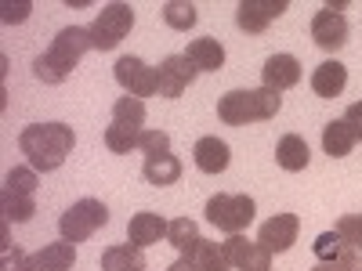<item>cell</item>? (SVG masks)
Masks as SVG:
<instances>
[{
  "label": "cell",
  "instance_id": "1",
  "mask_svg": "<svg viewBox=\"0 0 362 271\" xmlns=\"http://www.w3.org/2000/svg\"><path fill=\"white\" fill-rule=\"evenodd\" d=\"M73 145H76V134L69 124H29L22 134H18V148H22V156L29 159V167H33L37 174H51L58 170L69 152H73Z\"/></svg>",
  "mask_w": 362,
  "mask_h": 271
},
{
  "label": "cell",
  "instance_id": "2",
  "mask_svg": "<svg viewBox=\"0 0 362 271\" xmlns=\"http://www.w3.org/2000/svg\"><path fill=\"white\" fill-rule=\"evenodd\" d=\"M87 51H95V44H90V29L66 25V29H58V37L51 40V47L33 58V73L44 83H66L69 73L80 66V58Z\"/></svg>",
  "mask_w": 362,
  "mask_h": 271
},
{
  "label": "cell",
  "instance_id": "3",
  "mask_svg": "<svg viewBox=\"0 0 362 271\" xmlns=\"http://www.w3.org/2000/svg\"><path fill=\"white\" fill-rule=\"evenodd\" d=\"M283 109V98L268 87L257 90H228L218 102V119L228 127H247V124H264V119H276Z\"/></svg>",
  "mask_w": 362,
  "mask_h": 271
},
{
  "label": "cell",
  "instance_id": "4",
  "mask_svg": "<svg viewBox=\"0 0 362 271\" xmlns=\"http://www.w3.org/2000/svg\"><path fill=\"white\" fill-rule=\"evenodd\" d=\"M105 224H109V206L102 199H80L58 217V235L76 246V243H87V239Z\"/></svg>",
  "mask_w": 362,
  "mask_h": 271
},
{
  "label": "cell",
  "instance_id": "5",
  "mask_svg": "<svg viewBox=\"0 0 362 271\" xmlns=\"http://www.w3.org/2000/svg\"><path fill=\"white\" fill-rule=\"evenodd\" d=\"M257 214V206L243 192H218L214 199H206V221L225 235H239Z\"/></svg>",
  "mask_w": 362,
  "mask_h": 271
},
{
  "label": "cell",
  "instance_id": "6",
  "mask_svg": "<svg viewBox=\"0 0 362 271\" xmlns=\"http://www.w3.org/2000/svg\"><path fill=\"white\" fill-rule=\"evenodd\" d=\"M131 25H134V8L131 4H105L98 11V18L90 22V44H95V51H112L119 47V40H124L131 33Z\"/></svg>",
  "mask_w": 362,
  "mask_h": 271
},
{
  "label": "cell",
  "instance_id": "7",
  "mask_svg": "<svg viewBox=\"0 0 362 271\" xmlns=\"http://www.w3.org/2000/svg\"><path fill=\"white\" fill-rule=\"evenodd\" d=\"M112 76H116L119 87H124V95H134V98H153V95H160L156 69L145 66L141 58H134V54H124V58H119L116 69H112Z\"/></svg>",
  "mask_w": 362,
  "mask_h": 271
},
{
  "label": "cell",
  "instance_id": "8",
  "mask_svg": "<svg viewBox=\"0 0 362 271\" xmlns=\"http://www.w3.org/2000/svg\"><path fill=\"white\" fill-rule=\"evenodd\" d=\"M199 76V69L189 62L185 54H167L156 66V83H160V98H181L192 87V80Z\"/></svg>",
  "mask_w": 362,
  "mask_h": 271
},
{
  "label": "cell",
  "instance_id": "9",
  "mask_svg": "<svg viewBox=\"0 0 362 271\" xmlns=\"http://www.w3.org/2000/svg\"><path fill=\"white\" fill-rule=\"evenodd\" d=\"M312 40L322 51H341L348 44V18L341 15V4H326L312 18Z\"/></svg>",
  "mask_w": 362,
  "mask_h": 271
},
{
  "label": "cell",
  "instance_id": "10",
  "mask_svg": "<svg viewBox=\"0 0 362 271\" xmlns=\"http://www.w3.org/2000/svg\"><path fill=\"white\" fill-rule=\"evenodd\" d=\"M225 253H228V264L235 271H272V253L257 243V239L228 235L225 239Z\"/></svg>",
  "mask_w": 362,
  "mask_h": 271
},
{
  "label": "cell",
  "instance_id": "11",
  "mask_svg": "<svg viewBox=\"0 0 362 271\" xmlns=\"http://www.w3.org/2000/svg\"><path fill=\"white\" fill-rule=\"evenodd\" d=\"M283 11H286V0H243V4L235 8V25L243 29V33L257 37L268 29V22H276Z\"/></svg>",
  "mask_w": 362,
  "mask_h": 271
},
{
  "label": "cell",
  "instance_id": "12",
  "mask_svg": "<svg viewBox=\"0 0 362 271\" xmlns=\"http://www.w3.org/2000/svg\"><path fill=\"white\" fill-rule=\"evenodd\" d=\"M297 231H300V217L297 214H276L268 217L257 231V243L268 250V253H286L293 243H297Z\"/></svg>",
  "mask_w": 362,
  "mask_h": 271
},
{
  "label": "cell",
  "instance_id": "13",
  "mask_svg": "<svg viewBox=\"0 0 362 271\" xmlns=\"http://www.w3.org/2000/svg\"><path fill=\"white\" fill-rule=\"evenodd\" d=\"M73 264H76V246L62 239V243H47L37 253H25L22 271H73Z\"/></svg>",
  "mask_w": 362,
  "mask_h": 271
},
{
  "label": "cell",
  "instance_id": "14",
  "mask_svg": "<svg viewBox=\"0 0 362 271\" xmlns=\"http://www.w3.org/2000/svg\"><path fill=\"white\" fill-rule=\"evenodd\" d=\"M300 83V62L293 54H272L264 69H261V87L276 90V95H283V90L297 87Z\"/></svg>",
  "mask_w": 362,
  "mask_h": 271
},
{
  "label": "cell",
  "instance_id": "15",
  "mask_svg": "<svg viewBox=\"0 0 362 271\" xmlns=\"http://www.w3.org/2000/svg\"><path fill=\"white\" fill-rule=\"evenodd\" d=\"M167 231H170V221H163L153 210H141V214L127 221V243L145 250V246H156L160 239H167Z\"/></svg>",
  "mask_w": 362,
  "mask_h": 271
},
{
  "label": "cell",
  "instance_id": "16",
  "mask_svg": "<svg viewBox=\"0 0 362 271\" xmlns=\"http://www.w3.org/2000/svg\"><path fill=\"white\" fill-rule=\"evenodd\" d=\"M192 159H196V167H199L203 174H225L228 163H232V148H228V141H221L218 134H206V138L196 141Z\"/></svg>",
  "mask_w": 362,
  "mask_h": 271
},
{
  "label": "cell",
  "instance_id": "17",
  "mask_svg": "<svg viewBox=\"0 0 362 271\" xmlns=\"http://www.w3.org/2000/svg\"><path fill=\"white\" fill-rule=\"evenodd\" d=\"M344 87H348V69L337 62V58H329V62L312 69V90L319 98H341Z\"/></svg>",
  "mask_w": 362,
  "mask_h": 271
},
{
  "label": "cell",
  "instance_id": "18",
  "mask_svg": "<svg viewBox=\"0 0 362 271\" xmlns=\"http://www.w3.org/2000/svg\"><path fill=\"white\" fill-rule=\"evenodd\" d=\"M185 58H189L199 73H218V69L225 66V47H221L214 37H199V40L189 44Z\"/></svg>",
  "mask_w": 362,
  "mask_h": 271
},
{
  "label": "cell",
  "instance_id": "19",
  "mask_svg": "<svg viewBox=\"0 0 362 271\" xmlns=\"http://www.w3.org/2000/svg\"><path fill=\"white\" fill-rule=\"evenodd\" d=\"M308 159H312V152H308V141L300 138V134H283V138H279V145H276V163H279L283 170L297 174V170L308 167Z\"/></svg>",
  "mask_w": 362,
  "mask_h": 271
},
{
  "label": "cell",
  "instance_id": "20",
  "mask_svg": "<svg viewBox=\"0 0 362 271\" xmlns=\"http://www.w3.org/2000/svg\"><path fill=\"white\" fill-rule=\"evenodd\" d=\"M141 177L148 181V185H156V188H167V185H177V177H181V159L163 152V156H148L145 167H141Z\"/></svg>",
  "mask_w": 362,
  "mask_h": 271
},
{
  "label": "cell",
  "instance_id": "21",
  "mask_svg": "<svg viewBox=\"0 0 362 271\" xmlns=\"http://www.w3.org/2000/svg\"><path fill=\"white\" fill-rule=\"evenodd\" d=\"M102 271H145V253L131 243L109 246L102 253Z\"/></svg>",
  "mask_w": 362,
  "mask_h": 271
},
{
  "label": "cell",
  "instance_id": "22",
  "mask_svg": "<svg viewBox=\"0 0 362 271\" xmlns=\"http://www.w3.org/2000/svg\"><path fill=\"white\" fill-rule=\"evenodd\" d=\"M322 148H326L329 159H341L355 148V134H351V127L344 124V119H329V124L322 127Z\"/></svg>",
  "mask_w": 362,
  "mask_h": 271
},
{
  "label": "cell",
  "instance_id": "23",
  "mask_svg": "<svg viewBox=\"0 0 362 271\" xmlns=\"http://www.w3.org/2000/svg\"><path fill=\"white\" fill-rule=\"evenodd\" d=\"M167 243L181 253V257H192L196 246H199V224L192 217H174L170 221V231H167Z\"/></svg>",
  "mask_w": 362,
  "mask_h": 271
},
{
  "label": "cell",
  "instance_id": "24",
  "mask_svg": "<svg viewBox=\"0 0 362 271\" xmlns=\"http://www.w3.org/2000/svg\"><path fill=\"white\" fill-rule=\"evenodd\" d=\"M112 124H116V127H134V131H145V102H141V98H134V95L116 98V105H112Z\"/></svg>",
  "mask_w": 362,
  "mask_h": 271
},
{
  "label": "cell",
  "instance_id": "25",
  "mask_svg": "<svg viewBox=\"0 0 362 271\" xmlns=\"http://www.w3.org/2000/svg\"><path fill=\"white\" fill-rule=\"evenodd\" d=\"M196 260V271H228V253H225V243H210V239H199V246L192 253Z\"/></svg>",
  "mask_w": 362,
  "mask_h": 271
},
{
  "label": "cell",
  "instance_id": "26",
  "mask_svg": "<svg viewBox=\"0 0 362 271\" xmlns=\"http://www.w3.org/2000/svg\"><path fill=\"white\" fill-rule=\"evenodd\" d=\"M0 210H4V221L11 224V221H29L37 214V199L33 195H18V192H11V188H4L0 192Z\"/></svg>",
  "mask_w": 362,
  "mask_h": 271
},
{
  "label": "cell",
  "instance_id": "27",
  "mask_svg": "<svg viewBox=\"0 0 362 271\" xmlns=\"http://www.w3.org/2000/svg\"><path fill=\"white\" fill-rule=\"evenodd\" d=\"M141 134H145V131L109 124V127H105V148H109V152H116V156H124V152H131V148L141 145Z\"/></svg>",
  "mask_w": 362,
  "mask_h": 271
},
{
  "label": "cell",
  "instance_id": "28",
  "mask_svg": "<svg viewBox=\"0 0 362 271\" xmlns=\"http://www.w3.org/2000/svg\"><path fill=\"white\" fill-rule=\"evenodd\" d=\"M163 22L170 29L189 33V29L196 25V4H185V0H167V4H163Z\"/></svg>",
  "mask_w": 362,
  "mask_h": 271
},
{
  "label": "cell",
  "instance_id": "29",
  "mask_svg": "<svg viewBox=\"0 0 362 271\" xmlns=\"http://www.w3.org/2000/svg\"><path fill=\"white\" fill-rule=\"evenodd\" d=\"M37 185H40V177H37L33 167H15V170H8V177H4V188H11V192H18V195H37Z\"/></svg>",
  "mask_w": 362,
  "mask_h": 271
},
{
  "label": "cell",
  "instance_id": "30",
  "mask_svg": "<svg viewBox=\"0 0 362 271\" xmlns=\"http://www.w3.org/2000/svg\"><path fill=\"white\" fill-rule=\"evenodd\" d=\"M341 235V243L351 246V250H362V214H344L334 228Z\"/></svg>",
  "mask_w": 362,
  "mask_h": 271
},
{
  "label": "cell",
  "instance_id": "31",
  "mask_svg": "<svg viewBox=\"0 0 362 271\" xmlns=\"http://www.w3.org/2000/svg\"><path fill=\"white\" fill-rule=\"evenodd\" d=\"M312 250H315L319 264H329V260H334V257L344 250V243H341V235H337V231H322V235H315Z\"/></svg>",
  "mask_w": 362,
  "mask_h": 271
},
{
  "label": "cell",
  "instance_id": "32",
  "mask_svg": "<svg viewBox=\"0 0 362 271\" xmlns=\"http://www.w3.org/2000/svg\"><path fill=\"white\" fill-rule=\"evenodd\" d=\"M138 148L145 152V159H148V156H163V152H170V134H167V131H145Z\"/></svg>",
  "mask_w": 362,
  "mask_h": 271
},
{
  "label": "cell",
  "instance_id": "33",
  "mask_svg": "<svg viewBox=\"0 0 362 271\" xmlns=\"http://www.w3.org/2000/svg\"><path fill=\"white\" fill-rule=\"evenodd\" d=\"M329 267H334V271H362V250L344 246L334 260H329Z\"/></svg>",
  "mask_w": 362,
  "mask_h": 271
},
{
  "label": "cell",
  "instance_id": "34",
  "mask_svg": "<svg viewBox=\"0 0 362 271\" xmlns=\"http://www.w3.org/2000/svg\"><path fill=\"white\" fill-rule=\"evenodd\" d=\"M344 124L351 127V134H355V141H362V102H355V105H348V112H344Z\"/></svg>",
  "mask_w": 362,
  "mask_h": 271
},
{
  "label": "cell",
  "instance_id": "35",
  "mask_svg": "<svg viewBox=\"0 0 362 271\" xmlns=\"http://www.w3.org/2000/svg\"><path fill=\"white\" fill-rule=\"evenodd\" d=\"M22 264H25V253L8 243V246H4V271H22Z\"/></svg>",
  "mask_w": 362,
  "mask_h": 271
},
{
  "label": "cell",
  "instance_id": "36",
  "mask_svg": "<svg viewBox=\"0 0 362 271\" xmlns=\"http://www.w3.org/2000/svg\"><path fill=\"white\" fill-rule=\"evenodd\" d=\"M29 4H4V22H25Z\"/></svg>",
  "mask_w": 362,
  "mask_h": 271
},
{
  "label": "cell",
  "instance_id": "37",
  "mask_svg": "<svg viewBox=\"0 0 362 271\" xmlns=\"http://www.w3.org/2000/svg\"><path fill=\"white\" fill-rule=\"evenodd\" d=\"M167 271H196V260H192V257H177Z\"/></svg>",
  "mask_w": 362,
  "mask_h": 271
},
{
  "label": "cell",
  "instance_id": "38",
  "mask_svg": "<svg viewBox=\"0 0 362 271\" xmlns=\"http://www.w3.org/2000/svg\"><path fill=\"white\" fill-rule=\"evenodd\" d=\"M312 271H334V267H329V264H315Z\"/></svg>",
  "mask_w": 362,
  "mask_h": 271
}]
</instances>
